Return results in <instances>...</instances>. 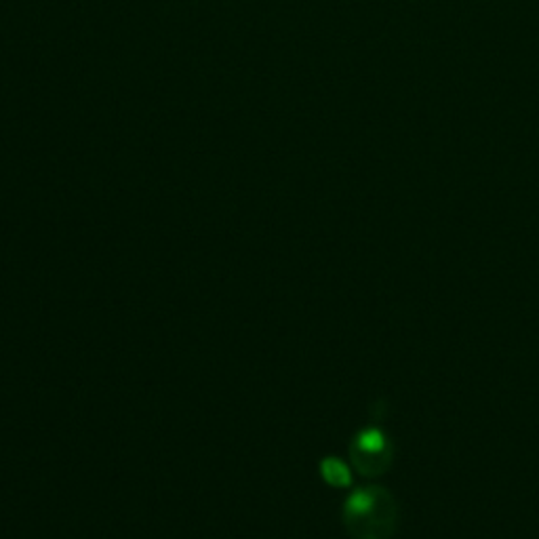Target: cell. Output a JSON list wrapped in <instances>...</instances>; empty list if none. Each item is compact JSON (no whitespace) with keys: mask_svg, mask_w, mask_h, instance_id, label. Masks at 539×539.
<instances>
[{"mask_svg":"<svg viewBox=\"0 0 539 539\" xmlns=\"http://www.w3.org/2000/svg\"><path fill=\"white\" fill-rule=\"evenodd\" d=\"M323 476L327 479L331 485H348L350 482V472L340 459H327L323 464Z\"/></svg>","mask_w":539,"mask_h":539,"instance_id":"3957f363","label":"cell"},{"mask_svg":"<svg viewBox=\"0 0 539 539\" xmlns=\"http://www.w3.org/2000/svg\"><path fill=\"white\" fill-rule=\"evenodd\" d=\"M392 446L390 438L382 430H365L360 432L352 443V462L360 474L377 476L390 465Z\"/></svg>","mask_w":539,"mask_h":539,"instance_id":"7a4b0ae2","label":"cell"},{"mask_svg":"<svg viewBox=\"0 0 539 539\" xmlns=\"http://www.w3.org/2000/svg\"><path fill=\"white\" fill-rule=\"evenodd\" d=\"M344 523L357 539H390L396 526V504L384 489H358L344 506Z\"/></svg>","mask_w":539,"mask_h":539,"instance_id":"6da1fadb","label":"cell"}]
</instances>
